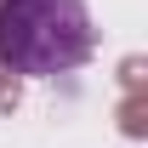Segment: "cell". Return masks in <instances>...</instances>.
Masks as SVG:
<instances>
[{
	"label": "cell",
	"instance_id": "cell-1",
	"mask_svg": "<svg viewBox=\"0 0 148 148\" xmlns=\"http://www.w3.org/2000/svg\"><path fill=\"white\" fill-rule=\"evenodd\" d=\"M97 46L86 0H0V63L12 74H74Z\"/></svg>",
	"mask_w": 148,
	"mask_h": 148
}]
</instances>
